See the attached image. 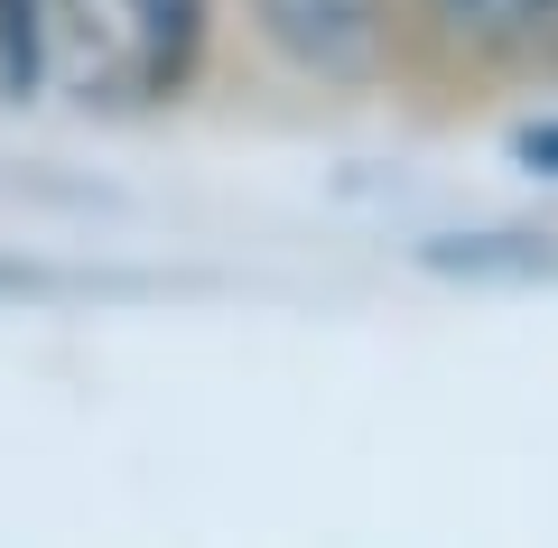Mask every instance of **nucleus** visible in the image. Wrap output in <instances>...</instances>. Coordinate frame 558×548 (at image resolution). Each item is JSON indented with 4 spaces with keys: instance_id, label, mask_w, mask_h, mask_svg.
Returning <instances> with one entry per match:
<instances>
[{
    "instance_id": "nucleus-1",
    "label": "nucleus",
    "mask_w": 558,
    "mask_h": 548,
    "mask_svg": "<svg viewBox=\"0 0 558 548\" xmlns=\"http://www.w3.org/2000/svg\"><path fill=\"white\" fill-rule=\"evenodd\" d=\"M205 57V0H57V75L94 102H168Z\"/></svg>"
},
{
    "instance_id": "nucleus-2",
    "label": "nucleus",
    "mask_w": 558,
    "mask_h": 548,
    "mask_svg": "<svg viewBox=\"0 0 558 548\" xmlns=\"http://www.w3.org/2000/svg\"><path fill=\"white\" fill-rule=\"evenodd\" d=\"M252 20L317 84H373L391 65V0H252Z\"/></svg>"
},
{
    "instance_id": "nucleus-3",
    "label": "nucleus",
    "mask_w": 558,
    "mask_h": 548,
    "mask_svg": "<svg viewBox=\"0 0 558 548\" xmlns=\"http://www.w3.org/2000/svg\"><path fill=\"white\" fill-rule=\"evenodd\" d=\"M410 10L465 57H549L558 47L549 0H410Z\"/></svg>"
},
{
    "instance_id": "nucleus-4",
    "label": "nucleus",
    "mask_w": 558,
    "mask_h": 548,
    "mask_svg": "<svg viewBox=\"0 0 558 548\" xmlns=\"http://www.w3.org/2000/svg\"><path fill=\"white\" fill-rule=\"evenodd\" d=\"M428 270H512V279H549L558 270V252H549V233H475V242H428Z\"/></svg>"
},
{
    "instance_id": "nucleus-5",
    "label": "nucleus",
    "mask_w": 558,
    "mask_h": 548,
    "mask_svg": "<svg viewBox=\"0 0 558 548\" xmlns=\"http://www.w3.org/2000/svg\"><path fill=\"white\" fill-rule=\"evenodd\" d=\"M512 158H521V168H539V176H558V121H531V131L512 139Z\"/></svg>"
}]
</instances>
